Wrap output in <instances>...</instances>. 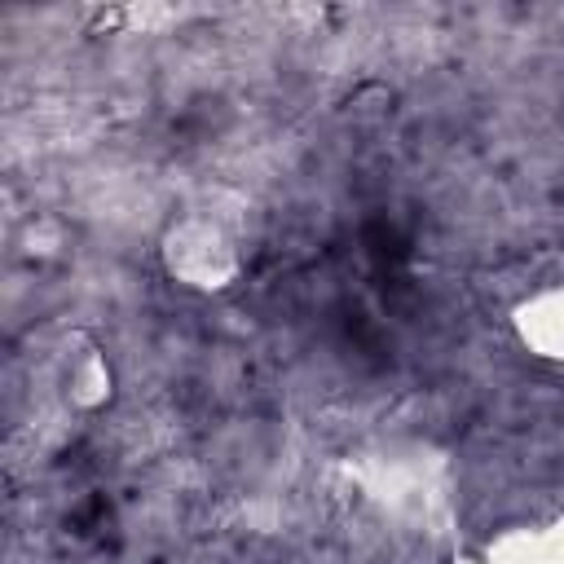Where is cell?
<instances>
[{
    "mask_svg": "<svg viewBox=\"0 0 564 564\" xmlns=\"http://www.w3.org/2000/svg\"><path fill=\"white\" fill-rule=\"evenodd\" d=\"M167 260L172 273H181L189 286H225L238 273V242L220 220L194 216L176 229Z\"/></svg>",
    "mask_w": 564,
    "mask_h": 564,
    "instance_id": "cell-1",
    "label": "cell"
},
{
    "mask_svg": "<svg viewBox=\"0 0 564 564\" xmlns=\"http://www.w3.org/2000/svg\"><path fill=\"white\" fill-rule=\"evenodd\" d=\"M516 330L538 357L564 361V278H542L516 304Z\"/></svg>",
    "mask_w": 564,
    "mask_h": 564,
    "instance_id": "cell-2",
    "label": "cell"
}]
</instances>
